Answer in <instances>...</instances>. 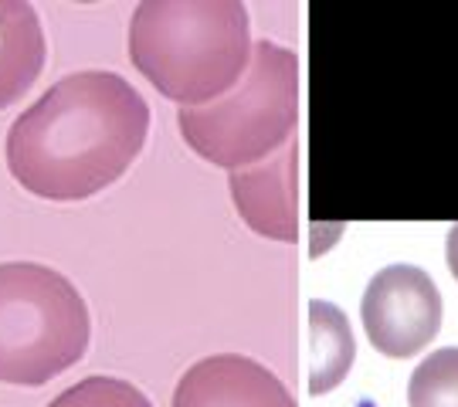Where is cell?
I'll use <instances>...</instances> for the list:
<instances>
[{"label": "cell", "instance_id": "8fae6325", "mask_svg": "<svg viewBox=\"0 0 458 407\" xmlns=\"http://www.w3.org/2000/svg\"><path fill=\"white\" fill-rule=\"evenodd\" d=\"M48 407H153L149 397L119 377H85L62 391Z\"/></svg>", "mask_w": 458, "mask_h": 407}, {"label": "cell", "instance_id": "ba28073f", "mask_svg": "<svg viewBox=\"0 0 458 407\" xmlns=\"http://www.w3.org/2000/svg\"><path fill=\"white\" fill-rule=\"evenodd\" d=\"M48 58V41L34 4L0 0V109L28 96Z\"/></svg>", "mask_w": 458, "mask_h": 407}, {"label": "cell", "instance_id": "6da1fadb", "mask_svg": "<svg viewBox=\"0 0 458 407\" xmlns=\"http://www.w3.org/2000/svg\"><path fill=\"white\" fill-rule=\"evenodd\" d=\"M149 106L115 72H75L14 119L11 177L41 200L75 204L113 187L147 147Z\"/></svg>", "mask_w": 458, "mask_h": 407}, {"label": "cell", "instance_id": "8992f818", "mask_svg": "<svg viewBox=\"0 0 458 407\" xmlns=\"http://www.w3.org/2000/svg\"><path fill=\"white\" fill-rule=\"evenodd\" d=\"M302 140H289L276 157L231 170V197L248 228L272 242H299V180Z\"/></svg>", "mask_w": 458, "mask_h": 407}, {"label": "cell", "instance_id": "277c9868", "mask_svg": "<svg viewBox=\"0 0 458 407\" xmlns=\"http://www.w3.org/2000/svg\"><path fill=\"white\" fill-rule=\"evenodd\" d=\"M92 340L82 293L38 261L0 265V384L41 387L72 370Z\"/></svg>", "mask_w": 458, "mask_h": 407}, {"label": "cell", "instance_id": "9c48e42d", "mask_svg": "<svg viewBox=\"0 0 458 407\" xmlns=\"http://www.w3.org/2000/svg\"><path fill=\"white\" fill-rule=\"evenodd\" d=\"M357 360L350 319L327 299L310 302V394H329L346 380Z\"/></svg>", "mask_w": 458, "mask_h": 407}, {"label": "cell", "instance_id": "52a82bcc", "mask_svg": "<svg viewBox=\"0 0 458 407\" xmlns=\"http://www.w3.org/2000/svg\"><path fill=\"white\" fill-rule=\"evenodd\" d=\"M170 407H299L268 367L245 353H214L181 377Z\"/></svg>", "mask_w": 458, "mask_h": 407}, {"label": "cell", "instance_id": "7a4b0ae2", "mask_svg": "<svg viewBox=\"0 0 458 407\" xmlns=\"http://www.w3.org/2000/svg\"><path fill=\"white\" fill-rule=\"evenodd\" d=\"M251 45V17L238 0H147L130 17V62L181 109L228 96Z\"/></svg>", "mask_w": 458, "mask_h": 407}, {"label": "cell", "instance_id": "3957f363", "mask_svg": "<svg viewBox=\"0 0 458 407\" xmlns=\"http://www.w3.org/2000/svg\"><path fill=\"white\" fill-rule=\"evenodd\" d=\"M299 123V58L276 41H255L251 62L228 96L177 113L183 143L200 160L245 170L276 157Z\"/></svg>", "mask_w": 458, "mask_h": 407}, {"label": "cell", "instance_id": "7c38bea8", "mask_svg": "<svg viewBox=\"0 0 458 407\" xmlns=\"http://www.w3.org/2000/svg\"><path fill=\"white\" fill-rule=\"evenodd\" d=\"M445 255H448V268H452V276H455V282H458V225H452V231H448Z\"/></svg>", "mask_w": 458, "mask_h": 407}, {"label": "cell", "instance_id": "30bf717a", "mask_svg": "<svg viewBox=\"0 0 458 407\" xmlns=\"http://www.w3.org/2000/svg\"><path fill=\"white\" fill-rule=\"evenodd\" d=\"M411 407H458V346H445L425 357L408 384Z\"/></svg>", "mask_w": 458, "mask_h": 407}, {"label": "cell", "instance_id": "5b68a950", "mask_svg": "<svg viewBox=\"0 0 458 407\" xmlns=\"http://www.w3.org/2000/svg\"><path fill=\"white\" fill-rule=\"evenodd\" d=\"M360 323L377 353L394 360L414 357L442 329V293L425 268L387 265L363 293Z\"/></svg>", "mask_w": 458, "mask_h": 407}]
</instances>
